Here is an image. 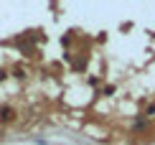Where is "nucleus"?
<instances>
[{
    "instance_id": "nucleus-1",
    "label": "nucleus",
    "mask_w": 155,
    "mask_h": 145,
    "mask_svg": "<svg viewBox=\"0 0 155 145\" xmlns=\"http://www.w3.org/2000/svg\"><path fill=\"white\" fill-rule=\"evenodd\" d=\"M0 120H3V122H10V120H13V110H10V107H0Z\"/></svg>"
}]
</instances>
